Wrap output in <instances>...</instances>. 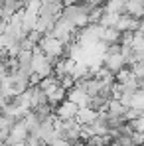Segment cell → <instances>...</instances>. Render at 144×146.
<instances>
[{"instance_id":"6da1fadb","label":"cell","mask_w":144,"mask_h":146,"mask_svg":"<svg viewBox=\"0 0 144 146\" xmlns=\"http://www.w3.org/2000/svg\"><path fill=\"white\" fill-rule=\"evenodd\" d=\"M63 8H65L63 0H42V6H40V10H38V16H40V18L57 20Z\"/></svg>"},{"instance_id":"7a4b0ae2","label":"cell","mask_w":144,"mask_h":146,"mask_svg":"<svg viewBox=\"0 0 144 146\" xmlns=\"http://www.w3.org/2000/svg\"><path fill=\"white\" fill-rule=\"evenodd\" d=\"M101 65L107 69L109 73H113V75H117V73L122 69V67H126V61L122 59V55L119 53H105L103 55V61H101Z\"/></svg>"},{"instance_id":"3957f363","label":"cell","mask_w":144,"mask_h":146,"mask_svg":"<svg viewBox=\"0 0 144 146\" xmlns=\"http://www.w3.org/2000/svg\"><path fill=\"white\" fill-rule=\"evenodd\" d=\"M77 111H79V107L71 103V101H61L59 105H55L53 107V115H55V119H59V121H67V119H75V115H77Z\"/></svg>"},{"instance_id":"277c9868","label":"cell","mask_w":144,"mask_h":146,"mask_svg":"<svg viewBox=\"0 0 144 146\" xmlns=\"http://www.w3.org/2000/svg\"><path fill=\"white\" fill-rule=\"evenodd\" d=\"M26 6V0H4L0 6V18H12L14 14H20Z\"/></svg>"},{"instance_id":"5b68a950","label":"cell","mask_w":144,"mask_h":146,"mask_svg":"<svg viewBox=\"0 0 144 146\" xmlns=\"http://www.w3.org/2000/svg\"><path fill=\"white\" fill-rule=\"evenodd\" d=\"M65 99H67V101H71V103H75L79 109L89 105V97H87V93H85L83 89H79L77 85H73L71 89H67V93H65Z\"/></svg>"},{"instance_id":"8992f818","label":"cell","mask_w":144,"mask_h":146,"mask_svg":"<svg viewBox=\"0 0 144 146\" xmlns=\"http://www.w3.org/2000/svg\"><path fill=\"white\" fill-rule=\"evenodd\" d=\"M99 115V113H95V111H91L89 107H81L79 111H77V115H75V121L79 122V124H89V122L95 121V117Z\"/></svg>"},{"instance_id":"52a82bcc","label":"cell","mask_w":144,"mask_h":146,"mask_svg":"<svg viewBox=\"0 0 144 146\" xmlns=\"http://www.w3.org/2000/svg\"><path fill=\"white\" fill-rule=\"evenodd\" d=\"M26 2H28V0H26Z\"/></svg>"}]
</instances>
